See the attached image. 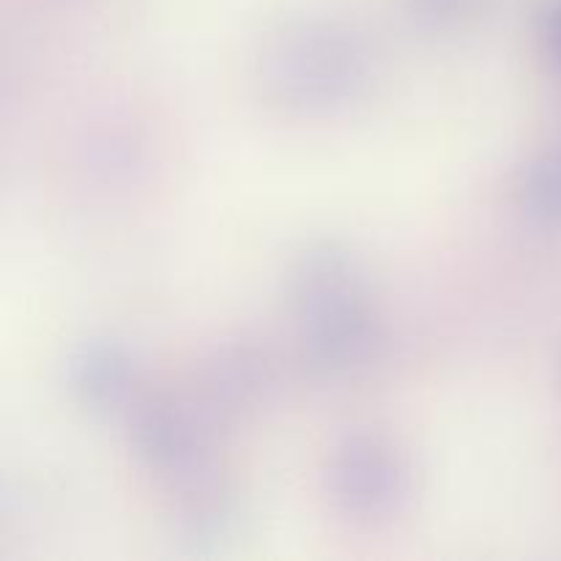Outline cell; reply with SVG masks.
<instances>
[{
    "mask_svg": "<svg viewBox=\"0 0 561 561\" xmlns=\"http://www.w3.org/2000/svg\"><path fill=\"white\" fill-rule=\"evenodd\" d=\"M71 381L91 405H113L129 389V362L118 348L93 345L71 362Z\"/></svg>",
    "mask_w": 561,
    "mask_h": 561,
    "instance_id": "5b68a950",
    "label": "cell"
},
{
    "mask_svg": "<svg viewBox=\"0 0 561 561\" xmlns=\"http://www.w3.org/2000/svg\"><path fill=\"white\" fill-rule=\"evenodd\" d=\"M334 493L345 510L359 518H378L398 510L405 499V474L392 449L376 438H354L345 444L332 469Z\"/></svg>",
    "mask_w": 561,
    "mask_h": 561,
    "instance_id": "3957f363",
    "label": "cell"
},
{
    "mask_svg": "<svg viewBox=\"0 0 561 561\" xmlns=\"http://www.w3.org/2000/svg\"><path fill=\"white\" fill-rule=\"evenodd\" d=\"M546 44L553 60L561 64V0H553V5L546 14Z\"/></svg>",
    "mask_w": 561,
    "mask_h": 561,
    "instance_id": "52a82bcc",
    "label": "cell"
},
{
    "mask_svg": "<svg viewBox=\"0 0 561 561\" xmlns=\"http://www.w3.org/2000/svg\"><path fill=\"white\" fill-rule=\"evenodd\" d=\"M524 203L546 219H561V153H548L526 168Z\"/></svg>",
    "mask_w": 561,
    "mask_h": 561,
    "instance_id": "8992f818",
    "label": "cell"
},
{
    "mask_svg": "<svg viewBox=\"0 0 561 561\" xmlns=\"http://www.w3.org/2000/svg\"><path fill=\"white\" fill-rule=\"evenodd\" d=\"M131 433H135L137 453L159 474H201L203 442L184 414L164 409V405L142 409L135 416V431Z\"/></svg>",
    "mask_w": 561,
    "mask_h": 561,
    "instance_id": "277c9868",
    "label": "cell"
},
{
    "mask_svg": "<svg viewBox=\"0 0 561 561\" xmlns=\"http://www.w3.org/2000/svg\"><path fill=\"white\" fill-rule=\"evenodd\" d=\"M307 345L327 367H351L367 354L373 327L351 263L332 250L307 257L299 274Z\"/></svg>",
    "mask_w": 561,
    "mask_h": 561,
    "instance_id": "6da1fadb",
    "label": "cell"
},
{
    "mask_svg": "<svg viewBox=\"0 0 561 561\" xmlns=\"http://www.w3.org/2000/svg\"><path fill=\"white\" fill-rule=\"evenodd\" d=\"M268 82L277 99L296 107H329L354 96L365 80L362 49L345 33L301 31L268 58Z\"/></svg>",
    "mask_w": 561,
    "mask_h": 561,
    "instance_id": "7a4b0ae2",
    "label": "cell"
}]
</instances>
